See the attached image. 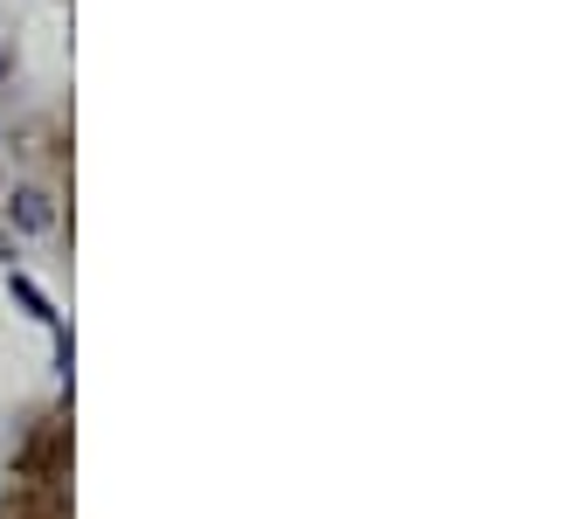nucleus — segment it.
I'll return each mask as SVG.
<instances>
[{
  "instance_id": "f257e3e1",
  "label": "nucleus",
  "mask_w": 568,
  "mask_h": 519,
  "mask_svg": "<svg viewBox=\"0 0 568 519\" xmlns=\"http://www.w3.org/2000/svg\"><path fill=\"white\" fill-rule=\"evenodd\" d=\"M14 215H21L28 228H42V222H49V208H42V194H21V208H14Z\"/></svg>"
}]
</instances>
